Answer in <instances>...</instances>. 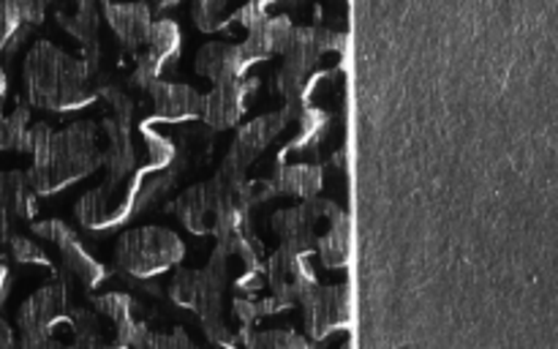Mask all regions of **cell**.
<instances>
[{"instance_id":"cell-32","label":"cell","mask_w":558,"mask_h":349,"mask_svg":"<svg viewBox=\"0 0 558 349\" xmlns=\"http://www.w3.org/2000/svg\"><path fill=\"white\" fill-rule=\"evenodd\" d=\"M5 292H9V267L0 262V303H3Z\"/></svg>"},{"instance_id":"cell-9","label":"cell","mask_w":558,"mask_h":349,"mask_svg":"<svg viewBox=\"0 0 558 349\" xmlns=\"http://www.w3.org/2000/svg\"><path fill=\"white\" fill-rule=\"evenodd\" d=\"M341 207L332 200H322L319 194L308 196L300 205L283 207L272 216V232L281 238V245L298 254H311L319 234L341 216Z\"/></svg>"},{"instance_id":"cell-10","label":"cell","mask_w":558,"mask_h":349,"mask_svg":"<svg viewBox=\"0 0 558 349\" xmlns=\"http://www.w3.org/2000/svg\"><path fill=\"white\" fill-rule=\"evenodd\" d=\"M283 63H292L308 74L319 76L343 58V36L327 27H292L281 49Z\"/></svg>"},{"instance_id":"cell-24","label":"cell","mask_w":558,"mask_h":349,"mask_svg":"<svg viewBox=\"0 0 558 349\" xmlns=\"http://www.w3.org/2000/svg\"><path fill=\"white\" fill-rule=\"evenodd\" d=\"M248 3H254V0H194L191 16H194L196 27L205 33L227 31Z\"/></svg>"},{"instance_id":"cell-31","label":"cell","mask_w":558,"mask_h":349,"mask_svg":"<svg viewBox=\"0 0 558 349\" xmlns=\"http://www.w3.org/2000/svg\"><path fill=\"white\" fill-rule=\"evenodd\" d=\"M14 341H16V336H14V330L9 327V322L0 320V347H11Z\"/></svg>"},{"instance_id":"cell-1","label":"cell","mask_w":558,"mask_h":349,"mask_svg":"<svg viewBox=\"0 0 558 349\" xmlns=\"http://www.w3.org/2000/svg\"><path fill=\"white\" fill-rule=\"evenodd\" d=\"M22 151L33 156L27 172L33 189L38 196H47L101 169V129L93 120L71 123L63 131H54L49 123H31Z\"/></svg>"},{"instance_id":"cell-34","label":"cell","mask_w":558,"mask_h":349,"mask_svg":"<svg viewBox=\"0 0 558 349\" xmlns=\"http://www.w3.org/2000/svg\"><path fill=\"white\" fill-rule=\"evenodd\" d=\"M5 87L9 85H5V74H3V69H0V98L5 96Z\"/></svg>"},{"instance_id":"cell-3","label":"cell","mask_w":558,"mask_h":349,"mask_svg":"<svg viewBox=\"0 0 558 349\" xmlns=\"http://www.w3.org/2000/svg\"><path fill=\"white\" fill-rule=\"evenodd\" d=\"M243 180V174L221 167L213 180L191 185L185 194H180L172 210L178 213L189 232L223 238V234L243 227L245 218H248V202L240 194Z\"/></svg>"},{"instance_id":"cell-26","label":"cell","mask_w":558,"mask_h":349,"mask_svg":"<svg viewBox=\"0 0 558 349\" xmlns=\"http://www.w3.org/2000/svg\"><path fill=\"white\" fill-rule=\"evenodd\" d=\"M31 27L22 20L14 0H0V55L16 52Z\"/></svg>"},{"instance_id":"cell-28","label":"cell","mask_w":558,"mask_h":349,"mask_svg":"<svg viewBox=\"0 0 558 349\" xmlns=\"http://www.w3.org/2000/svg\"><path fill=\"white\" fill-rule=\"evenodd\" d=\"M9 249L16 262H25V265H52L49 254L41 249V243H36L33 238H25V234H11Z\"/></svg>"},{"instance_id":"cell-29","label":"cell","mask_w":558,"mask_h":349,"mask_svg":"<svg viewBox=\"0 0 558 349\" xmlns=\"http://www.w3.org/2000/svg\"><path fill=\"white\" fill-rule=\"evenodd\" d=\"M14 3H16V9H20L25 25L38 27L44 20H47V11L52 9L54 0H14Z\"/></svg>"},{"instance_id":"cell-11","label":"cell","mask_w":558,"mask_h":349,"mask_svg":"<svg viewBox=\"0 0 558 349\" xmlns=\"http://www.w3.org/2000/svg\"><path fill=\"white\" fill-rule=\"evenodd\" d=\"M33 234L54 243L60 254V273L69 278L74 287L93 289L104 278V267L93 260L85 251V245L80 243V238L74 234V229L65 227L58 218H49V221L33 224Z\"/></svg>"},{"instance_id":"cell-7","label":"cell","mask_w":558,"mask_h":349,"mask_svg":"<svg viewBox=\"0 0 558 349\" xmlns=\"http://www.w3.org/2000/svg\"><path fill=\"white\" fill-rule=\"evenodd\" d=\"M185 256V245L172 229L167 227H136L118 238L114 262L120 270L134 278H153L180 265Z\"/></svg>"},{"instance_id":"cell-18","label":"cell","mask_w":558,"mask_h":349,"mask_svg":"<svg viewBox=\"0 0 558 349\" xmlns=\"http://www.w3.org/2000/svg\"><path fill=\"white\" fill-rule=\"evenodd\" d=\"M292 22L287 16H259L248 31L243 33V41L238 44L243 49V55L248 58V63H256V60H265L270 55H281L283 44H287L289 33H292Z\"/></svg>"},{"instance_id":"cell-8","label":"cell","mask_w":558,"mask_h":349,"mask_svg":"<svg viewBox=\"0 0 558 349\" xmlns=\"http://www.w3.org/2000/svg\"><path fill=\"white\" fill-rule=\"evenodd\" d=\"M262 270V243L256 234H251L248 224H243L234 232L218 238L216 251L210 256V265L205 267L207 276L223 289H245L256 281Z\"/></svg>"},{"instance_id":"cell-27","label":"cell","mask_w":558,"mask_h":349,"mask_svg":"<svg viewBox=\"0 0 558 349\" xmlns=\"http://www.w3.org/2000/svg\"><path fill=\"white\" fill-rule=\"evenodd\" d=\"M243 341L248 347H262V349H305L308 341L303 336L292 330H262V333H245Z\"/></svg>"},{"instance_id":"cell-13","label":"cell","mask_w":558,"mask_h":349,"mask_svg":"<svg viewBox=\"0 0 558 349\" xmlns=\"http://www.w3.org/2000/svg\"><path fill=\"white\" fill-rule=\"evenodd\" d=\"M180 52V31L174 22L161 20L153 22L150 33H147L145 44L140 47V52H134V69L129 71V80L136 87L147 91L156 80H163V71L169 69V63H174Z\"/></svg>"},{"instance_id":"cell-33","label":"cell","mask_w":558,"mask_h":349,"mask_svg":"<svg viewBox=\"0 0 558 349\" xmlns=\"http://www.w3.org/2000/svg\"><path fill=\"white\" fill-rule=\"evenodd\" d=\"M153 5H156V9H167V5H174V3H180V0H150Z\"/></svg>"},{"instance_id":"cell-6","label":"cell","mask_w":558,"mask_h":349,"mask_svg":"<svg viewBox=\"0 0 558 349\" xmlns=\"http://www.w3.org/2000/svg\"><path fill=\"white\" fill-rule=\"evenodd\" d=\"M71 311H74V284L60 273L20 305V314H16L20 344L54 347L58 344L54 330L58 325H69Z\"/></svg>"},{"instance_id":"cell-21","label":"cell","mask_w":558,"mask_h":349,"mask_svg":"<svg viewBox=\"0 0 558 349\" xmlns=\"http://www.w3.org/2000/svg\"><path fill=\"white\" fill-rule=\"evenodd\" d=\"M36 189L27 172H0V213L11 221H31L36 218Z\"/></svg>"},{"instance_id":"cell-19","label":"cell","mask_w":558,"mask_h":349,"mask_svg":"<svg viewBox=\"0 0 558 349\" xmlns=\"http://www.w3.org/2000/svg\"><path fill=\"white\" fill-rule=\"evenodd\" d=\"M248 65V58H245L238 44L210 41L196 52V71H199V76L210 80L213 85L238 80V76L245 74Z\"/></svg>"},{"instance_id":"cell-20","label":"cell","mask_w":558,"mask_h":349,"mask_svg":"<svg viewBox=\"0 0 558 349\" xmlns=\"http://www.w3.org/2000/svg\"><path fill=\"white\" fill-rule=\"evenodd\" d=\"M109 3L112 0H54L52 9L60 27L69 31L76 41L87 44L101 31V16Z\"/></svg>"},{"instance_id":"cell-25","label":"cell","mask_w":558,"mask_h":349,"mask_svg":"<svg viewBox=\"0 0 558 349\" xmlns=\"http://www.w3.org/2000/svg\"><path fill=\"white\" fill-rule=\"evenodd\" d=\"M213 156V129H196L183 136V147L174 151L172 164L180 167H205Z\"/></svg>"},{"instance_id":"cell-5","label":"cell","mask_w":558,"mask_h":349,"mask_svg":"<svg viewBox=\"0 0 558 349\" xmlns=\"http://www.w3.org/2000/svg\"><path fill=\"white\" fill-rule=\"evenodd\" d=\"M150 172H109L98 189L87 191L76 205V218L87 229H112L142 210V185Z\"/></svg>"},{"instance_id":"cell-12","label":"cell","mask_w":558,"mask_h":349,"mask_svg":"<svg viewBox=\"0 0 558 349\" xmlns=\"http://www.w3.org/2000/svg\"><path fill=\"white\" fill-rule=\"evenodd\" d=\"M300 303H303L305 330L314 341L341 330L352 320V292L343 284H330V287L314 284V289Z\"/></svg>"},{"instance_id":"cell-17","label":"cell","mask_w":558,"mask_h":349,"mask_svg":"<svg viewBox=\"0 0 558 349\" xmlns=\"http://www.w3.org/2000/svg\"><path fill=\"white\" fill-rule=\"evenodd\" d=\"M147 98L153 104V115L161 120L180 123V120L199 118L202 96L189 85H174V82L156 80L147 87Z\"/></svg>"},{"instance_id":"cell-22","label":"cell","mask_w":558,"mask_h":349,"mask_svg":"<svg viewBox=\"0 0 558 349\" xmlns=\"http://www.w3.org/2000/svg\"><path fill=\"white\" fill-rule=\"evenodd\" d=\"M270 180L276 185V194L308 200V196H316L322 191V167H314V164H281L278 169H272Z\"/></svg>"},{"instance_id":"cell-23","label":"cell","mask_w":558,"mask_h":349,"mask_svg":"<svg viewBox=\"0 0 558 349\" xmlns=\"http://www.w3.org/2000/svg\"><path fill=\"white\" fill-rule=\"evenodd\" d=\"M314 251L319 254L322 265L327 267H343L352 256V221H349L347 213L336 218L325 232L316 240Z\"/></svg>"},{"instance_id":"cell-2","label":"cell","mask_w":558,"mask_h":349,"mask_svg":"<svg viewBox=\"0 0 558 349\" xmlns=\"http://www.w3.org/2000/svg\"><path fill=\"white\" fill-rule=\"evenodd\" d=\"M27 101L49 112H71L98 98L85 60L49 41L33 44L22 65Z\"/></svg>"},{"instance_id":"cell-4","label":"cell","mask_w":558,"mask_h":349,"mask_svg":"<svg viewBox=\"0 0 558 349\" xmlns=\"http://www.w3.org/2000/svg\"><path fill=\"white\" fill-rule=\"evenodd\" d=\"M140 322L134 320V300L123 292H107L74 305L69 330L80 347H123L134 341Z\"/></svg>"},{"instance_id":"cell-14","label":"cell","mask_w":558,"mask_h":349,"mask_svg":"<svg viewBox=\"0 0 558 349\" xmlns=\"http://www.w3.org/2000/svg\"><path fill=\"white\" fill-rule=\"evenodd\" d=\"M267 284H270L272 300L281 309H289V305H298L314 289L316 273L305 262V254H298V251H289L281 245L267 260Z\"/></svg>"},{"instance_id":"cell-15","label":"cell","mask_w":558,"mask_h":349,"mask_svg":"<svg viewBox=\"0 0 558 349\" xmlns=\"http://www.w3.org/2000/svg\"><path fill=\"white\" fill-rule=\"evenodd\" d=\"M256 82L248 80V76H238V80L218 82V85L210 87L207 96H202V109L199 118L205 120L207 129L223 131L232 129V125L240 123V118L245 115V104L254 96Z\"/></svg>"},{"instance_id":"cell-16","label":"cell","mask_w":558,"mask_h":349,"mask_svg":"<svg viewBox=\"0 0 558 349\" xmlns=\"http://www.w3.org/2000/svg\"><path fill=\"white\" fill-rule=\"evenodd\" d=\"M104 22L109 25V33L114 36V41L125 49L129 55L140 52V47L145 44L147 33L153 27V11L145 0L140 3H109L104 9Z\"/></svg>"},{"instance_id":"cell-30","label":"cell","mask_w":558,"mask_h":349,"mask_svg":"<svg viewBox=\"0 0 558 349\" xmlns=\"http://www.w3.org/2000/svg\"><path fill=\"white\" fill-rule=\"evenodd\" d=\"M14 234V221L9 216L0 213V243H9V238Z\"/></svg>"}]
</instances>
